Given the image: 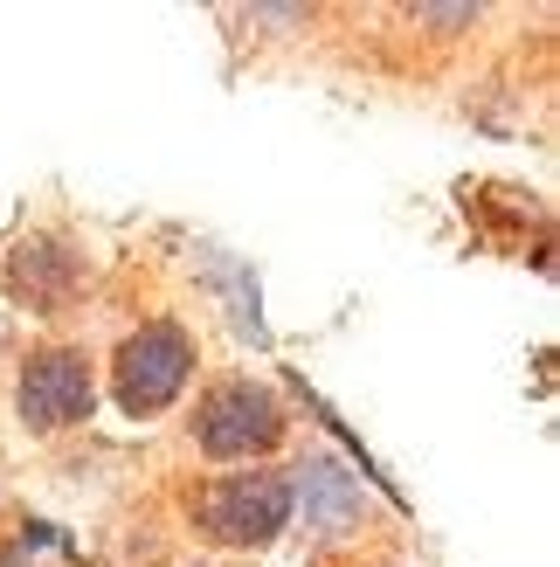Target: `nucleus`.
I'll list each match as a JSON object with an SVG mask.
<instances>
[{
  "instance_id": "1",
  "label": "nucleus",
  "mask_w": 560,
  "mask_h": 567,
  "mask_svg": "<svg viewBox=\"0 0 560 567\" xmlns=\"http://www.w3.org/2000/svg\"><path fill=\"white\" fill-rule=\"evenodd\" d=\"M187 430H194V450L215 457V464H257V457H270V450L284 443L291 409H284V394L270 381L229 374V381H215L201 394V409H194Z\"/></svg>"
},
{
  "instance_id": "2",
  "label": "nucleus",
  "mask_w": 560,
  "mask_h": 567,
  "mask_svg": "<svg viewBox=\"0 0 560 567\" xmlns=\"http://www.w3.org/2000/svg\"><path fill=\"white\" fill-rule=\"evenodd\" d=\"M187 381H194V332L180 319L138 326L125 347H118V360H111V402H118L132 422L174 409Z\"/></svg>"
},
{
  "instance_id": "3",
  "label": "nucleus",
  "mask_w": 560,
  "mask_h": 567,
  "mask_svg": "<svg viewBox=\"0 0 560 567\" xmlns=\"http://www.w3.org/2000/svg\"><path fill=\"white\" fill-rule=\"evenodd\" d=\"M194 526L215 547H270L291 526V471H236L194 498Z\"/></svg>"
},
{
  "instance_id": "4",
  "label": "nucleus",
  "mask_w": 560,
  "mask_h": 567,
  "mask_svg": "<svg viewBox=\"0 0 560 567\" xmlns=\"http://www.w3.org/2000/svg\"><path fill=\"white\" fill-rule=\"evenodd\" d=\"M97 402V374H91V353L83 347H42L21 360V381H14V409L28 422V436H63L83 430Z\"/></svg>"
},
{
  "instance_id": "5",
  "label": "nucleus",
  "mask_w": 560,
  "mask_h": 567,
  "mask_svg": "<svg viewBox=\"0 0 560 567\" xmlns=\"http://www.w3.org/2000/svg\"><path fill=\"white\" fill-rule=\"evenodd\" d=\"M83 277H91V257L70 243V236H21L0 284H8V298L21 311H35V319H55V311H70V298L83 291Z\"/></svg>"
},
{
  "instance_id": "6",
  "label": "nucleus",
  "mask_w": 560,
  "mask_h": 567,
  "mask_svg": "<svg viewBox=\"0 0 560 567\" xmlns=\"http://www.w3.org/2000/svg\"><path fill=\"white\" fill-rule=\"evenodd\" d=\"M304 505V533H319V540H346L374 519V492L360 485V477L332 457V450H312L298 471H291V513Z\"/></svg>"
},
{
  "instance_id": "7",
  "label": "nucleus",
  "mask_w": 560,
  "mask_h": 567,
  "mask_svg": "<svg viewBox=\"0 0 560 567\" xmlns=\"http://www.w3.org/2000/svg\"><path fill=\"white\" fill-rule=\"evenodd\" d=\"M408 21L415 28H443V35H450V28H478V8H408Z\"/></svg>"
}]
</instances>
